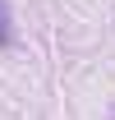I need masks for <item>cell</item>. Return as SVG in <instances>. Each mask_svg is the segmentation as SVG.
Segmentation results:
<instances>
[{
    "instance_id": "cell-1",
    "label": "cell",
    "mask_w": 115,
    "mask_h": 120,
    "mask_svg": "<svg viewBox=\"0 0 115 120\" xmlns=\"http://www.w3.org/2000/svg\"><path fill=\"white\" fill-rule=\"evenodd\" d=\"M9 37H14V23H9V5L0 0V46L9 42Z\"/></svg>"
}]
</instances>
